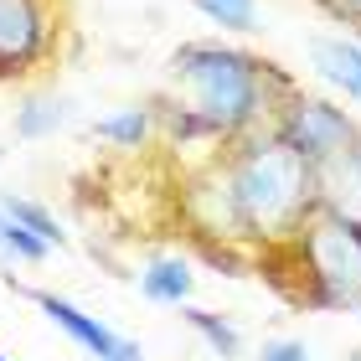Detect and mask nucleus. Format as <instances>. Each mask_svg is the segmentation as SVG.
Returning <instances> with one entry per match:
<instances>
[{"label": "nucleus", "instance_id": "obj_9", "mask_svg": "<svg viewBox=\"0 0 361 361\" xmlns=\"http://www.w3.org/2000/svg\"><path fill=\"white\" fill-rule=\"evenodd\" d=\"M196 289V274L180 253H166V258H150V264L140 269V294L155 305H186Z\"/></svg>", "mask_w": 361, "mask_h": 361}, {"label": "nucleus", "instance_id": "obj_3", "mask_svg": "<svg viewBox=\"0 0 361 361\" xmlns=\"http://www.w3.org/2000/svg\"><path fill=\"white\" fill-rule=\"evenodd\" d=\"M294 248L310 279V300L320 310H361V227L315 212L294 233Z\"/></svg>", "mask_w": 361, "mask_h": 361}, {"label": "nucleus", "instance_id": "obj_15", "mask_svg": "<svg viewBox=\"0 0 361 361\" xmlns=\"http://www.w3.org/2000/svg\"><path fill=\"white\" fill-rule=\"evenodd\" d=\"M196 11L212 16L227 31H253V21H258V0H196Z\"/></svg>", "mask_w": 361, "mask_h": 361}, {"label": "nucleus", "instance_id": "obj_17", "mask_svg": "<svg viewBox=\"0 0 361 361\" xmlns=\"http://www.w3.org/2000/svg\"><path fill=\"white\" fill-rule=\"evenodd\" d=\"M341 11H351V16H361V0H336Z\"/></svg>", "mask_w": 361, "mask_h": 361}, {"label": "nucleus", "instance_id": "obj_5", "mask_svg": "<svg viewBox=\"0 0 361 361\" xmlns=\"http://www.w3.org/2000/svg\"><path fill=\"white\" fill-rule=\"evenodd\" d=\"M26 300L42 310L47 320L57 325V331H68V341H78L93 361H145V346L140 341H129L119 331H109L98 315L88 310H78L73 300H62V294H47V289H26Z\"/></svg>", "mask_w": 361, "mask_h": 361}, {"label": "nucleus", "instance_id": "obj_8", "mask_svg": "<svg viewBox=\"0 0 361 361\" xmlns=\"http://www.w3.org/2000/svg\"><path fill=\"white\" fill-rule=\"evenodd\" d=\"M42 47V11L31 0H0V62H26Z\"/></svg>", "mask_w": 361, "mask_h": 361}, {"label": "nucleus", "instance_id": "obj_11", "mask_svg": "<svg viewBox=\"0 0 361 361\" xmlns=\"http://www.w3.org/2000/svg\"><path fill=\"white\" fill-rule=\"evenodd\" d=\"M180 315H186V325H191V331L202 336V341H207V346L217 351L222 361H233V356L243 351V336H238V325H227L222 315H212V310H202V305H191V300L180 305Z\"/></svg>", "mask_w": 361, "mask_h": 361}, {"label": "nucleus", "instance_id": "obj_4", "mask_svg": "<svg viewBox=\"0 0 361 361\" xmlns=\"http://www.w3.org/2000/svg\"><path fill=\"white\" fill-rule=\"evenodd\" d=\"M279 145H289L294 155L305 160V166H320V160H331L336 150H346L356 135L351 114L336 109V104H320V98H294L289 114L279 119Z\"/></svg>", "mask_w": 361, "mask_h": 361}, {"label": "nucleus", "instance_id": "obj_16", "mask_svg": "<svg viewBox=\"0 0 361 361\" xmlns=\"http://www.w3.org/2000/svg\"><path fill=\"white\" fill-rule=\"evenodd\" d=\"M258 361H315V356H310L305 341H264Z\"/></svg>", "mask_w": 361, "mask_h": 361}, {"label": "nucleus", "instance_id": "obj_1", "mask_svg": "<svg viewBox=\"0 0 361 361\" xmlns=\"http://www.w3.org/2000/svg\"><path fill=\"white\" fill-rule=\"evenodd\" d=\"M227 196H233V212H238V227L248 238H294L300 227L315 217V166H305L289 145L264 140V145H248L233 171L222 176Z\"/></svg>", "mask_w": 361, "mask_h": 361}, {"label": "nucleus", "instance_id": "obj_2", "mask_svg": "<svg viewBox=\"0 0 361 361\" xmlns=\"http://www.w3.org/2000/svg\"><path fill=\"white\" fill-rule=\"evenodd\" d=\"M176 83L186 88L191 114L207 129H248L258 114H264V73H258L253 57L233 52V47H212V42H191L180 47L171 62Z\"/></svg>", "mask_w": 361, "mask_h": 361}, {"label": "nucleus", "instance_id": "obj_14", "mask_svg": "<svg viewBox=\"0 0 361 361\" xmlns=\"http://www.w3.org/2000/svg\"><path fill=\"white\" fill-rule=\"evenodd\" d=\"M98 135L124 145V150H140L145 135H150V114L145 109H119V114H109V119H98Z\"/></svg>", "mask_w": 361, "mask_h": 361}, {"label": "nucleus", "instance_id": "obj_7", "mask_svg": "<svg viewBox=\"0 0 361 361\" xmlns=\"http://www.w3.org/2000/svg\"><path fill=\"white\" fill-rule=\"evenodd\" d=\"M310 62L331 88H341L346 98L361 104V47L346 37H315L310 42Z\"/></svg>", "mask_w": 361, "mask_h": 361}, {"label": "nucleus", "instance_id": "obj_12", "mask_svg": "<svg viewBox=\"0 0 361 361\" xmlns=\"http://www.w3.org/2000/svg\"><path fill=\"white\" fill-rule=\"evenodd\" d=\"M47 253H52V243L37 238L31 227H21L6 207H0V258H6V264H42Z\"/></svg>", "mask_w": 361, "mask_h": 361}, {"label": "nucleus", "instance_id": "obj_10", "mask_svg": "<svg viewBox=\"0 0 361 361\" xmlns=\"http://www.w3.org/2000/svg\"><path fill=\"white\" fill-rule=\"evenodd\" d=\"M68 119H73L68 98H31L26 109H16V135L21 140H47V135H57Z\"/></svg>", "mask_w": 361, "mask_h": 361}, {"label": "nucleus", "instance_id": "obj_18", "mask_svg": "<svg viewBox=\"0 0 361 361\" xmlns=\"http://www.w3.org/2000/svg\"><path fill=\"white\" fill-rule=\"evenodd\" d=\"M0 361H11V356H6V351H0Z\"/></svg>", "mask_w": 361, "mask_h": 361}, {"label": "nucleus", "instance_id": "obj_6", "mask_svg": "<svg viewBox=\"0 0 361 361\" xmlns=\"http://www.w3.org/2000/svg\"><path fill=\"white\" fill-rule=\"evenodd\" d=\"M315 207L331 217L361 227V140L315 166Z\"/></svg>", "mask_w": 361, "mask_h": 361}, {"label": "nucleus", "instance_id": "obj_13", "mask_svg": "<svg viewBox=\"0 0 361 361\" xmlns=\"http://www.w3.org/2000/svg\"><path fill=\"white\" fill-rule=\"evenodd\" d=\"M0 207H6V212H11V217L21 222V227H31L37 238H47L52 248H62V243H68L62 222H57V217H52V212H47L42 202H31V196H11V191H0Z\"/></svg>", "mask_w": 361, "mask_h": 361}]
</instances>
